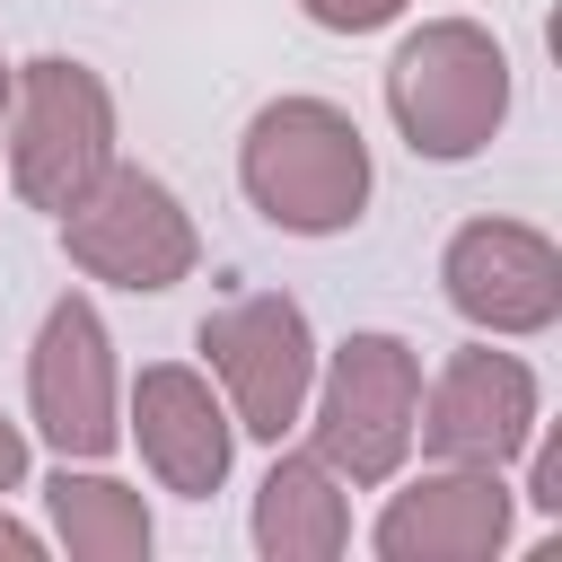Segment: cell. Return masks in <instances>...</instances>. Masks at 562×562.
<instances>
[{
	"label": "cell",
	"mask_w": 562,
	"mask_h": 562,
	"mask_svg": "<svg viewBox=\"0 0 562 562\" xmlns=\"http://www.w3.org/2000/svg\"><path fill=\"white\" fill-rule=\"evenodd\" d=\"M237 184L281 237H342L369 211V140L325 97H272L237 140Z\"/></svg>",
	"instance_id": "6da1fadb"
},
{
	"label": "cell",
	"mask_w": 562,
	"mask_h": 562,
	"mask_svg": "<svg viewBox=\"0 0 562 562\" xmlns=\"http://www.w3.org/2000/svg\"><path fill=\"white\" fill-rule=\"evenodd\" d=\"M386 114H395L413 158L457 167V158L492 149V132L509 123V53H501V35L474 26V18L413 26L395 44V61H386Z\"/></svg>",
	"instance_id": "7a4b0ae2"
},
{
	"label": "cell",
	"mask_w": 562,
	"mask_h": 562,
	"mask_svg": "<svg viewBox=\"0 0 562 562\" xmlns=\"http://www.w3.org/2000/svg\"><path fill=\"white\" fill-rule=\"evenodd\" d=\"M299 422L316 430L307 448L342 483H360V492L395 483L404 457H413V422H422V351L404 334H351V342H334V360L307 386Z\"/></svg>",
	"instance_id": "3957f363"
},
{
	"label": "cell",
	"mask_w": 562,
	"mask_h": 562,
	"mask_svg": "<svg viewBox=\"0 0 562 562\" xmlns=\"http://www.w3.org/2000/svg\"><path fill=\"white\" fill-rule=\"evenodd\" d=\"M105 167H114L105 79L88 61H70V53L18 61V88H9V184H18V202L61 220Z\"/></svg>",
	"instance_id": "277c9868"
},
{
	"label": "cell",
	"mask_w": 562,
	"mask_h": 562,
	"mask_svg": "<svg viewBox=\"0 0 562 562\" xmlns=\"http://www.w3.org/2000/svg\"><path fill=\"white\" fill-rule=\"evenodd\" d=\"M61 255L88 272V281H114V290H176L193 263H202V237H193V211L176 202V184H158L149 167H105L70 211H61Z\"/></svg>",
	"instance_id": "5b68a950"
},
{
	"label": "cell",
	"mask_w": 562,
	"mask_h": 562,
	"mask_svg": "<svg viewBox=\"0 0 562 562\" xmlns=\"http://www.w3.org/2000/svg\"><path fill=\"white\" fill-rule=\"evenodd\" d=\"M202 360L228 395V422L246 439H290L299 413H307V386H316V334H307V307L290 290H246L228 307L202 316Z\"/></svg>",
	"instance_id": "8992f818"
},
{
	"label": "cell",
	"mask_w": 562,
	"mask_h": 562,
	"mask_svg": "<svg viewBox=\"0 0 562 562\" xmlns=\"http://www.w3.org/2000/svg\"><path fill=\"white\" fill-rule=\"evenodd\" d=\"M26 422L53 457H79L97 465L114 439H123V386H114V342H105V316L97 299L61 290L35 325V351H26Z\"/></svg>",
	"instance_id": "52a82bcc"
},
{
	"label": "cell",
	"mask_w": 562,
	"mask_h": 562,
	"mask_svg": "<svg viewBox=\"0 0 562 562\" xmlns=\"http://www.w3.org/2000/svg\"><path fill=\"white\" fill-rule=\"evenodd\" d=\"M413 439L430 448V465H483V474L518 465L536 439V369L518 351H492V342L448 351V369L422 395Z\"/></svg>",
	"instance_id": "ba28073f"
},
{
	"label": "cell",
	"mask_w": 562,
	"mask_h": 562,
	"mask_svg": "<svg viewBox=\"0 0 562 562\" xmlns=\"http://www.w3.org/2000/svg\"><path fill=\"white\" fill-rule=\"evenodd\" d=\"M439 290L474 334H544L562 316V246L527 220H465L439 255Z\"/></svg>",
	"instance_id": "9c48e42d"
},
{
	"label": "cell",
	"mask_w": 562,
	"mask_h": 562,
	"mask_svg": "<svg viewBox=\"0 0 562 562\" xmlns=\"http://www.w3.org/2000/svg\"><path fill=\"white\" fill-rule=\"evenodd\" d=\"M509 518H518V492L483 465H430L422 483L386 492L369 544L378 562H492L509 544Z\"/></svg>",
	"instance_id": "30bf717a"
},
{
	"label": "cell",
	"mask_w": 562,
	"mask_h": 562,
	"mask_svg": "<svg viewBox=\"0 0 562 562\" xmlns=\"http://www.w3.org/2000/svg\"><path fill=\"white\" fill-rule=\"evenodd\" d=\"M132 439H140V465L167 492H184V501H211L228 483V457H237L228 395L193 360H149L140 369V386H132Z\"/></svg>",
	"instance_id": "8fae6325"
},
{
	"label": "cell",
	"mask_w": 562,
	"mask_h": 562,
	"mask_svg": "<svg viewBox=\"0 0 562 562\" xmlns=\"http://www.w3.org/2000/svg\"><path fill=\"white\" fill-rule=\"evenodd\" d=\"M351 483L316 457V448H290L272 457L263 492H255V553L263 562H334L351 544Z\"/></svg>",
	"instance_id": "7c38bea8"
},
{
	"label": "cell",
	"mask_w": 562,
	"mask_h": 562,
	"mask_svg": "<svg viewBox=\"0 0 562 562\" xmlns=\"http://www.w3.org/2000/svg\"><path fill=\"white\" fill-rule=\"evenodd\" d=\"M44 509H53V544H61L70 562H140V553H149V509H140V492L114 483V474H97V465H79V457H61V465L44 474Z\"/></svg>",
	"instance_id": "4fadbf2b"
},
{
	"label": "cell",
	"mask_w": 562,
	"mask_h": 562,
	"mask_svg": "<svg viewBox=\"0 0 562 562\" xmlns=\"http://www.w3.org/2000/svg\"><path fill=\"white\" fill-rule=\"evenodd\" d=\"M325 35H378V26H395L404 18V0H299Z\"/></svg>",
	"instance_id": "5bb4252c"
},
{
	"label": "cell",
	"mask_w": 562,
	"mask_h": 562,
	"mask_svg": "<svg viewBox=\"0 0 562 562\" xmlns=\"http://www.w3.org/2000/svg\"><path fill=\"white\" fill-rule=\"evenodd\" d=\"M18 483H26V430L0 413V492H18Z\"/></svg>",
	"instance_id": "9a60e30c"
},
{
	"label": "cell",
	"mask_w": 562,
	"mask_h": 562,
	"mask_svg": "<svg viewBox=\"0 0 562 562\" xmlns=\"http://www.w3.org/2000/svg\"><path fill=\"white\" fill-rule=\"evenodd\" d=\"M35 553H44V536H35V527H18V518L0 509V562H35Z\"/></svg>",
	"instance_id": "2e32d148"
},
{
	"label": "cell",
	"mask_w": 562,
	"mask_h": 562,
	"mask_svg": "<svg viewBox=\"0 0 562 562\" xmlns=\"http://www.w3.org/2000/svg\"><path fill=\"white\" fill-rule=\"evenodd\" d=\"M9 88H18V70H9V61H0V114H9Z\"/></svg>",
	"instance_id": "e0dca14e"
}]
</instances>
